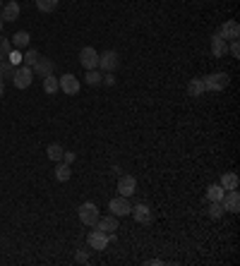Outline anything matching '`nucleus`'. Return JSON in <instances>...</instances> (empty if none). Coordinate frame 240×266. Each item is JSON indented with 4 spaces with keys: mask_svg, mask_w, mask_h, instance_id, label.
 I'll list each match as a JSON object with an SVG mask.
<instances>
[{
    "mask_svg": "<svg viewBox=\"0 0 240 266\" xmlns=\"http://www.w3.org/2000/svg\"><path fill=\"white\" fill-rule=\"evenodd\" d=\"M118 65H120V58H118L115 51H106V53L99 55V67L103 72H115Z\"/></svg>",
    "mask_w": 240,
    "mask_h": 266,
    "instance_id": "0eeeda50",
    "label": "nucleus"
},
{
    "mask_svg": "<svg viewBox=\"0 0 240 266\" xmlns=\"http://www.w3.org/2000/svg\"><path fill=\"white\" fill-rule=\"evenodd\" d=\"M43 91H46L48 96H56L58 91H60V84H58V77H53V74L43 77Z\"/></svg>",
    "mask_w": 240,
    "mask_h": 266,
    "instance_id": "4be33fe9",
    "label": "nucleus"
},
{
    "mask_svg": "<svg viewBox=\"0 0 240 266\" xmlns=\"http://www.w3.org/2000/svg\"><path fill=\"white\" fill-rule=\"evenodd\" d=\"M36 7L41 12H53L58 7V0H36Z\"/></svg>",
    "mask_w": 240,
    "mask_h": 266,
    "instance_id": "cd10ccee",
    "label": "nucleus"
},
{
    "mask_svg": "<svg viewBox=\"0 0 240 266\" xmlns=\"http://www.w3.org/2000/svg\"><path fill=\"white\" fill-rule=\"evenodd\" d=\"M5 60H10V63H12V65L17 67V65H19V60H22V53H19L17 48H12V51L7 53V58H5Z\"/></svg>",
    "mask_w": 240,
    "mask_h": 266,
    "instance_id": "c756f323",
    "label": "nucleus"
},
{
    "mask_svg": "<svg viewBox=\"0 0 240 266\" xmlns=\"http://www.w3.org/2000/svg\"><path fill=\"white\" fill-rule=\"evenodd\" d=\"M38 55H41V53L32 48V51H27V53L22 55V63H24L27 67H34V63H36V60H38Z\"/></svg>",
    "mask_w": 240,
    "mask_h": 266,
    "instance_id": "bb28decb",
    "label": "nucleus"
},
{
    "mask_svg": "<svg viewBox=\"0 0 240 266\" xmlns=\"http://www.w3.org/2000/svg\"><path fill=\"white\" fill-rule=\"evenodd\" d=\"M202 82H204V89H206V91H223V89L228 87L231 77H228L226 72H214V74L204 77Z\"/></svg>",
    "mask_w": 240,
    "mask_h": 266,
    "instance_id": "7ed1b4c3",
    "label": "nucleus"
},
{
    "mask_svg": "<svg viewBox=\"0 0 240 266\" xmlns=\"http://www.w3.org/2000/svg\"><path fill=\"white\" fill-rule=\"evenodd\" d=\"M74 262H77V264H87V262H89V257H87V252H77V257H74Z\"/></svg>",
    "mask_w": 240,
    "mask_h": 266,
    "instance_id": "473e14b6",
    "label": "nucleus"
},
{
    "mask_svg": "<svg viewBox=\"0 0 240 266\" xmlns=\"http://www.w3.org/2000/svg\"><path fill=\"white\" fill-rule=\"evenodd\" d=\"M72 177V168H70V163H65V161H58L56 166V180L58 182H68Z\"/></svg>",
    "mask_w": 240,
    "mask_h": 266,
    "instance_id": "f3484780",
    "label": "nucleus"
},
{
    "mask_svg": "<svg viewBox=\"0 0 240 266\" xmlns=\"http://www.w3.org/2000/svg\"><path fill=\"white\" fill-rule=\"evenodd\" d=\"M108 211L113 213V216H128L130 211H132V206H130V197H113L111 201H108Z\"/></svg>",
    "mask_w": 240,
    "mask_h": 266,
    "instance_id": "39448f33",
    "label": "nucleus"
},
{
    "mask_svg": "<svg viewBox=\"0 0 240 266\" xmlns=\"http://www.w3.org/2000/svg\"><path fill=\"white\" fill-rule=\"evenodd\" d=\"M204 91H206V89H204L202 77H195V79H190V82H187V94H190V96H195V99H197V96H202Z\"/></svg>",
    "mask_w": 240,
    "mask_h": 266,
    "instance_id": "6ab92c4d",
    "label": "nucleus"
},
{
    "mask_svg": "<svg viewBox=\"0 0 240 266\" xmlns=\"http://www.w3.org/2000/svg\"><path fill=\"white\" fill-rule=\"evenodd\" d=\"M19 17V5L15 0H10V2H2V10H0V19L2 22H15Z\"/></svg>",
    "mask_w": 240,
    "mask_h": 266,
    "instance_id": "4468645a",
    "label": "nucleus"
},
{
    "mask_svg": "<svg viewBox=\"0 0 240 266\" xmlns=\"http://www.w3.org/2000/svg\"><path fill=\"white\" fill-rule=\"evenodd\" d=\"M79 63L84 70H99V53L94 51L92 46H84L79 51Z\"/></svg>",
    "mask_w": 240,
    "mask_h": 266,
    "instance_id": "423d86ee",
    "label": "nucleus"
},
{
    "mask_svg": "<svg viewBox=\"0 0 240 266\" xmlns=\"http://www.w3.org/2000/svg\"><path fill=\"white\" fill-rule=\"evenodd\" d=\"M10 51H12V43H10V38H5V36L0 34V60H5Z\"/></svg>",
    "mask_w": 240,
    "mask_h": 266,
    "instance_id": "c85d7f7f",
    "label": "nucleus"
},
{
    "mask_svg": "<svg viewBox=\"0 0 240 266\" xmlns=\"http://www.w3.org/2000/svg\"><path fill=\"white\" fill-rule=\"evenodd\" d=\"M228 53L233 55V58H240V43H238V38H236V41H231V46H228Z\"/></svg>",
    "mask_w": 240,
    "mask_h": 266,
    "instance_id": "7c9ffc66",
    "label": "nucleus"
},
{
    "mask_svg": "<svg viewBox=\"0 0 240 266\" xmlns=\"http://www.w3.org/2000/svg\"><path fill=\"white\" fill-rule=\"evenodd\" d=\"M132 218L137 221V223H151V218H154V213H151V209H149L147 204H137V206H132Z\"/></svg>",
    "mask_w": 240,
    "mask_h": 266,
    "instance_id": "f8f14e48",
    "label": "nucleus"
},
{
    "mask_svg": "<svg viewBox=\"0 0 240 266\" xmlns=\"http://www.w3.org/2000/svg\"><path fill=\"white\" fill-rule=\"evenodd\" d=\"M77 213H79V221H82L84 226H89V228L96 226V221H99V216H101L94 201H84V204L77 209Z\"/></svg>",
    "mask_w": 240,
    "mask_h": 266,
    "instance_id": "f03ea898",
    "label": "nucleus"
},
{
    "mask_svg": "<svg viewBox=\"0 0 240 266\" xmlns=\"http://www.w3.org/2000/svg\"><path fill=\"white\" fill-rule=\"evenodd\" d=\"M46 154H48V159H51V161H63V154H65V149H63L60 144H51V146L46 149Z\"/></svg>",
    "mask_w": 240,
    "mask_h": 266,
    "instance_id": "5701e85b",
    "label": "nucleus"
},
{
    "mask_svg": "<svg viewBox=\"0 0 240 266\" xmlns=\"http://www.w3.org/2000/svg\"><path fill=\"white\" fill-rule=\"evenodd\" d=\"M219 36H221L223 41H236L240 36V24L236 19H228L226 24H221V29H219Z\"/></svg>",
    "mask_w": 240,
    "mask_h": 266,
    "instance_id": "9d476101",
    "label": "nucleus"
},
{
    "mask_svg": "<svg viewBox=\"0 0 240 266\" xmlns=\"http://www.w3.org/2000/svg\"><path fill=\"white\" fill-rule=\"evenodd\" d=\"M58 84H60V91L63 94H68V96H74L77 91H79V79L74 77V74H63V77H58Z\"/></svg>",
    "mask_w": 240,
    "mask_h": 266,
    "instance_id": "6e6552de",
    "label": "nucleus"
},
{
    "mask_svg": "<svg viewBox=\"0 0 240 266\" xmlns=\"http://www.w3.org/2000/svg\"><path fill=\"white\" fill-rule=\"evenodd\" d=\"M2 24H5V22H2V19H0V34H2Z\"/></svg>",
    "mask_w": 240,
    "mask_h": 266,
    "instance_id": "e433bc0d",
    "label": "nucleus"
},
{
    "mask_svg": "<svg viewBox=\"0 0 240 266\" xmlns=\"http://www.w3.org/2000/svg\"><path fill=\"white\" fill-rule=\"evenodd\" d=\"M34 82V70L27 67V65H17L15 72H12V84L15 89H29Z\"/></svg>",
    "mask_w": 240,
    "mask_h": 266,
    "instance_id": "f257e3e1",
    "label": "nucleus"
},
{
    "mask_svg": "<svg viewBox=\"0 0 240 266\" xmlns=\"http://www.w3.org/2000/svg\"><path fill=\"white\" fill-rule=\"evenodd\" d=\"M144 264L147 266H164V262H161V259H147Z\"/></svg>",
    "mask_w": 240,
    "mask_h": 266,
    "instance_id": "f704fd0d",
    "label": "nucleus"
},
{
    "mask_svg": "<svg viewBox=\"0 0 240 266\" xmlns=\"http://www.w3.org/2000/svg\"><path fill=\"white\" fill-rule=\"evenodd\" d=\"M101 82H103V84H108V87H113V84H115V77H113V72H106V74L101 77Z\"/></svg>",
    "mask_w": 240,
    "mask_h": 266,
    "instance_id": "2f4dec72",
    "label": "nucleus"
},
{
    "mask_svg": "<svg viewBox=\"0 0 240 266\" xmlns=\"http://www.w3.org/2000/svg\"><path fill=\"white\" fill-rule=\"evenodd\" d=\"M29 41H32V36H29V32H17V34L12 36V41H10V43H12V48H27V46H29Z\"/></svg>",
    "mask_w": 240,
    "mask_h": 266,
    "instance_id": "412c9836",
    "label": "nucleus"
},
{
    "mask_svg": "<svg viewBox=\"0 0 240 266\" xmlns=\"http://www.w3.org/2000/svg\"><path fill=\"white\" fill-rule=\"evenodd\" d=\"M223 211H226L223 201H209V216H211V218H221Z\"/></svg>",
    "mask_w": 240,
    "mask_h": 266,
    "instance_id": "393cba45",
    "label": "nucleus"
},
{
    "mask_svg": "<svg viewBox=\"0 0 240 266\" xmlns=\"http://www.w3.org/2000/svg\"><path fill=\"white\" fill-rule=\"evenodd\" d=\"M223 206L226 211L231 213H238L240 211V197H238V190H228V195H223Z\"/></svg>",
    "mask_w": 240,
    "mask_h": 266,
    "instance_id": "2eb2a0df",
    "label": "nucleus"
},
{
    "mask_svg": "<svg viewBox=\"0 0 240 266\" xmlns=\"http://www.w3.org/2000/svg\"><path fill=\"white\" fill-rule=\"evenodd\" d=\"M87 242H89V247L96 249V252H103V249L108 247V242H111V235L103 231H99V228H94L89 235H87Z\"/></svg>",
    "mask_w": 240,
    "mask_h": 266,
    "instance_id": "20e7f679",
    "label": "nucleus"
},
{
    "mask_svg": "<svg viewBox=\"0 0 240 266\" xmlns=\"http://www.w3.org/2000/svg\"><path fill=\"white\" fill-rule=\"evenodd\" d=\"M12 72H15V65L10 60H0V77L2 79H12Z\"/></svg>",
    "mask_w": 240,
    "mask_h": 266,
    "instance_id": "b1692460",
    "label": "nucleus"
},
{
    "mask_svg": "<svg viewBox=\"0 0 240 266\" xmlns=\"http://www.w3.org/2000/svg\"><path fill=\"white\" fill-rule=\"evenodd\" d=\"M0 10H2V0H0Z\"/></svg>",
    "mask_w": 240,
    "mask_h": 266,
    "instance_id": "4c0bfd02",
    "label": "nucleus"
},
{
    "mask_svg": "<svg viewBox=\"0 0 240 266\" xmlns=\"http://www.w3.org/2000/svg\"><path fill=\"white\" fill-rule=\"evenodd\" d=\"M211 53H214V58H223V55L228 53V46H226V41L219 36V32L211 36Z\"/></svg>",
    "mask_w": 240,
    "mask_h": 266,
    "instance_id": "dca6fc26",
    "label": "nucleus"
},
{
    "mask_svg": "<svg viewBox=\"0 0 240 266\" xmlns=\"http://www.w3.org/2000/svg\"><path fill=\"white\" fill-rule=\"evenodd\" d=\"M2 94H5V79L0 77V96H2Z\"/></svg>",
    "mask_w": 240,
    "mask_h": 266,
    "instance_id": "c9c22d12",
    "label": "nucleus"
},
{
    "mask_svg": "<svg viewBox=\"0 0 240 266\" xmlns=\"http://www.w3.org/2000/svg\"><path fill=\"white\" fill-rule=\"evenodd\" d=\"M34 74H38V77H48V74H53V70H56V63L51 60V58H43V55H38V60L34 63Z\"/></svg>",
    "mask_w": 240,
    "mask_h": 266,
    "instance_id": "1a4fd4ad",
    "label": "nucleus"
},
{
    "mask_svg": "<svg viewBox=\"0 0 240 266\" xmlns=\"http://www.w3.org/2000/svg\"><path fill=\"white\" fill-rule=\"evenodd\" d=\"M219 185H221V187L226 190V192H228V190H238L240 177L236 175V173H223L221 180H219Z\"/></svg>",
    "mask_w": 240,
    "mask_h": 266,
    "instance_id": "a211bd4d",
    "label": "nucleus"
},
{
    "mask_svg": "<svg viewBox=\"0 0 240 266\" xmlns=\"http://www.w3.org/2000/svg\"><path fill=\"white\" fill-rule=\"evenodd\" d=\"M223 195H226V190H223L219 182H216V185H209V187H206V201H221Z\"/></svg>",
    "mask_w": 240,
    "mask_h": 266,
    "instance_id": "aec40b11",
    "label": "nucleus"
},
{
    "mask_svg": "<svg viewBox=\"0 0 240 266\" xmlns=\"http://www.w3.org/2000/svg\"><path fill=\"white\" fill-rule=\"evenodd\" d=\"M94 228H99V231L103 233H115L118 231V216H113V213H108V216H99V221H96V226Z\"/></svg>",
    "mask_w": 240,
    "mask_h": 266,
    "instance_id": "9b49d317",
    "label": "nucleus"
},
{
    "mask_svg": "<svg viewBox=\"0 0 240 266\" xmlns=\"http://www.w3.org/2000/svg\"><path fill=\"white\" fill-rule=\"evenodd\" d=\"M101 77H103V74H101L99 70H87V74H84V79H87V84H89V87L101 84Z\"/></svg>",
    "mask_w": 240,
    "mask_h": 266,
    "instance_id": "a878e982",
    "label": "nucleus"
},
{
    "mask_svg": "<svg viewBox=\"0 0 240 266\" xmlns=\"http://www.w3.org/2000/svg\"><path fill=\"white\" fill-rule=\"evenodd\" d=\"M63 161L72 166V161H74V154H72V151H65V154H63Z\"/></svg>",
    "mask_w": 240,
    "mask_h": 266,
    "instance_id": "72a5a7b5",
    "label": "nucleus"
},
{
    "mask_svg": "<svg viewBox=\"0 0 240 266\" xmlns=\"http://www.w3.org/2000/svg\"><path fill=\"white\" fill-rule=\"evenodd\" d=\"M118 192L123 197H132L135 192H137V180L132 175H123L120 180H118Z\"/></svg>",
    "mask_w": 240,
    "mask_h": 266,
    "instance_id": "ddd939ff",
    "label": "nucleus"
}]
</instances>
